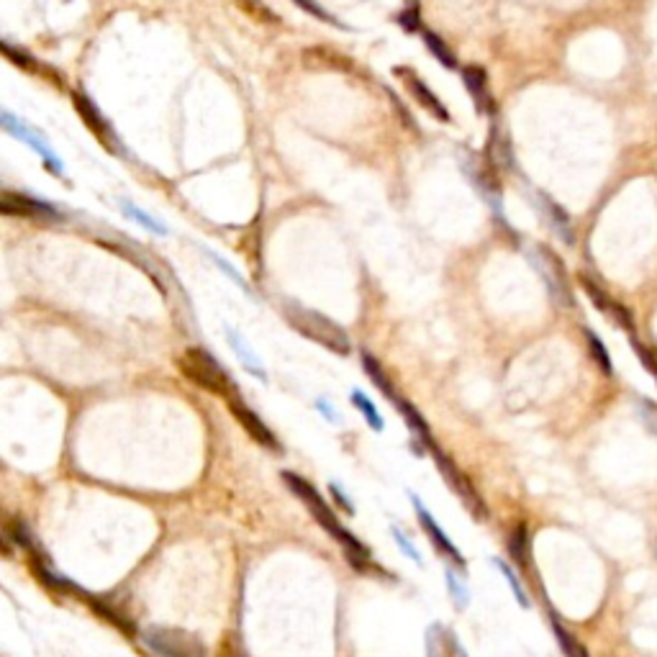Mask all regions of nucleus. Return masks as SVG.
<instances>
[{
  "instance_id": "1",
  "label": "nucleus",
  "mask_w": 657,
  "mask_h": 657,
  "mask_svg": "<svg viewBox=\"0 0 657 657\" xmlns=\"http://www.w3.org/2000/svg\"><path fill=\"white\" fill-rule=\"evenodd\" d=\"M282 480L291 486V490H293L295 496L303 501V504L308 506V511L316 517V521L322 524L323 529L329 531L332 537H334L336 542L339 545L344 547L347 549V558L354 562V568H367V562H373L370 559V555H367V549H364L363 545H360V539L357 537H352L350 531L344 529L342 524H339V518L334 517V511L329 508V504L323 501L322 498V493L319 490L313 488L308 480H303V477H298L295 473H282Z\"/></svg>"
},
{
  "instance_id": "2",
  "label": "nucleus",
  "mask_w": 657,
  "mask_h": 657,
  "mask_svg": "<svg viewBox=\"0 0 657 657\" xmlns=\"http://www.w3.org/2000/svg\"><path fill=\"white\" fill-rule=\"evenodd\" d=\"M285 313H288L291 326H293L295 332H301L306 339L319 342L322 347L332 350L334 354H342V357H347L352 352L350 334H347L339 323H334L332 319H326L323 313H319V311H311V308L291 303V306L285 308Z\"/></svg>"
},
{
  "instance_id": "3",
  "label": "nucleus",
  "mask_w": 657,
  "mask_h": 657,
  "mask_svg": "<svg viewBox=\"0 0 657 657\" xmlns=\"http://www.w3.org/2000/svg\"><path fill=\"white\" fill-rule=\"evenodd\" d=\"M178 364H180L185 378L193 380L196 385L206 388V391L219 393L224 398H231L237 393L234 383H231V375L219 364V360L210 352L200 350V347H190V350H185Z\"/></svg>"
},
{
  "instance_id": "4",
  "label": "nucleus",
  "mask_w": 657,
  "mask_h": 657,
  "mask_svg": "<svg viewBox=\"0 0 657 657\" xmlns=\"http://www.w3.org/2000/svg\"><path fill=\"white\" fill-rule=\"evenodd\" d=\"M144 642L159 657H206V644L196 634L175 627H149L144 630Z\"/></svg>"
},
{
  "instance_id": "5",
  "label": "nucleus",
  "mask_w": 657,
  "mask_h": 657,
  "mask_svg": "<svg viewBox=\"0 0 657 657\" xmlns=\"http://www.w3.org/2000/svg\"><path fill=\"white\" fill-rule=\"evenodd\" d=\"M434 452V457H436V465H439V470L445 473V477L449 480V488H455L457 490V496L462 498V504L467 506V511L473 514L476 518H483L486 517V506H483V501H480V496H477L476 490H473V483L467 480V477L462 476L460 470L452 465V462L439 452L436 447H432Z\"/></svg>"
},
{
  "instance_id": "6",
  "label": "nucleus",
  "mask_w": 657,
  "mask_h": 657,
  "mask_svg": "<svg viewBox=\"0 0 657 657\" xmlns=\"http://www.w3.org/2000/svg\"><path fill=\"white\" fill-rule=\"evenodd\" d=\"M3 128L5 131H11L14 137H18V139H24L34 149L36 154H42V159L46 162V168L52 169L55 175H59L62 178V172H65V168H62V162L56 159V154L46 147V141L36 134V131H31V128L24 124V121H18V118H14V113H3Z\"/></svg>"
},
{
  "instance_id": "7",
  "label": "nucleus",
  "mask_w": 657,
  "mask_h": 657,
  "mask_svg": "<svg viewBox=\"0 0 657 657\" xmlns=\"http://www.w3.org/2000/svg\"><path fill=\"white\" fill-rule=\"evenodd\" d=\"M226 401H229V408H231V414L237 416L239 424H241V426H244L247 432L252 434L254 439H257V442H260L262 447L280 449L278 439H275V434H272V432H270V429H267L265 421L260 419V416L254 414V411H252V408H250V405H244V404H241V401H239L237 393H234L231 398H226Z\"/></svg>"
},
{
  "instance_id": "8",
  "label": "nucleus",
  "mask_w": 657,
  "mask_h": 657,
  "mask_svg": "<svg viewBox=\"0 0 657 657\" xmlns=\"http://www.w3.org/2000/svg\"><path fill=\"white\" fill-rule=\"evenodd\" d=\"M411 501H414V508H416V517H419L421 527H424V531L432 537V542L436 545V549H439L442 555H447L449 559H455V565H457V568H465V558L460 555V549L452 545V539H449L447 534H445V529L436 524V518H434L432 514L424 508V504H421L416 496H411Z\"/></svg>"
},
{
  "instance_id": "9",
  "label": "nucleus",
  "mask_w": 657,
  "mask_h": 657,
  "mask_svg": "<svg viewBox=\"0 0 657 657\" xmlns=\"http://www.w3.org/2000/svg\"><path fill=\"white\" fill-rule=\"evenodd\" d=\"M0 210L8 213V216H36V219H59L49 203H39V200H31L26 196H18L11 190H3L0 196Z\"/></svg>"
},
{
  "instance_id": "10",
  "label": "nucleus",
  "mask_w": 657,
  "mask_h": 657,
  "mask_svg": "<svg viewBox=\"0 0 657 657\" xmlns=\"http://www.w3.org/2000/svg\"><path fill=\"white\" fill-rule=\"evenodd\" d=\"M537 265H539V272L545 275L547 285L552 295L558 298L559 303H573L570 301V291H568V282H565V272H562V265H559L558 254H552L545 247H539V257H537Z\"/></svg>"
},
{
  "instance_id": "11",
  "label": "nucleus",
  "mask_w": 657,
  "mask_h": 657,
  "mask_svg": "<svg viewBox=\"0 0 657 657\" xmlns=\"http://www.w3.org/2000/svg\"><path fill=\"white\" fill-rule=\"evenodd\" d=\"M72 100H75V108H77V113L83 116V121L87 124V128L98 137L100 141H106L108 147H113V134H111V127L106 124V118L100 116L98 108L90 103V98H85V96H80V93H75L72 96Z\"/></svg>"
},
{
  "instance_id": "12",
  "label": "nucleus",
  "mask_w": 657,
  "mask_h": 657,
  "mask_svg": "<svg viewBox=\"0 0 657 657\" xmlns=\"http://www.w3.org/2000/svg\"><path fill=\"white\" fill-rule=\"evenodd\" d=\"M395 72H398V75H404L405 85H408V90H411V96L419 100V103L424 106V108H426V111H432L434 116H436V118L447 121L449 116H447V111H445V106L439 103V98L434 96V93L429 90V87H426V85L421 83V80L416 77V75H414V72H408V70H395Z\"/></svg>"
},
{
  "instance_id": "13",
  "label": "nucleus",
  "mask_w": 657,
  "mask_h": 657,
  "mask_svg": "<svg viewBox=\"0 0 657 657\" xmlns=\"http://www.w3.org/2000/svg\"><path fill=\"white\" fill-rule=\"evenodd\" d=\"M462 80H465L470 96L477 103V111H493V98L488 96V77H486V72L480 70V67H467V70L462 72Z\"/></svg>"
},
{
  "instance_id": "14",
  "label": "nucleus",
  "mask_w": 657,
  "mask_h": 657,
  "mask_svg": "<svg viewBox=\"0 0 657 657\" xmlns=\"http://www.w3.org/2000/svg\"><path fill=\"white\" fill-rule=\"evenodd\" d=\"M226 336H229V344H231V350L237 352V357L241 360V364L247 367V373H252L257 378L267 383V373L262 370V363L257 360V354H254L250 347H244V342H241V336L234 332V329H226Z\"/></svg>"
},
{
  "instance_id": "15",
  "label": "nucleus",
  "mask_w": 657,
  "mask_h": 657,
  "mask_svg": "<svg viewBox=\"0 0 657 657\" xmlns=\"http://www.w3.org/2000/svg\"><path fill=\"white\" fill-rule=\"evenodd\" d=\"M508 552H511V558L517 559L521 568L529 565V531H527L524 524H518L517 529H514V534H511Z\"/></svg>"
},
{
  "instance_id": "16",
  "label": "nucleus",
  "mask_w": 657,
  "mask_h": 657,
  "mask_svg": "<svg viewBox=\"0 0 657 657\" xmlns=\"http://www.w3.org/2000/svg\"><path fill=\"white\" fill-rule=\"evenodd\" d=\"M352 404L357 405V411L364 416L367 426H373L375 432H383V416H380L375 404H373L363 391H352Z\"/></svg>"
},
{
  "instance_id": "17",
  "label": "nucleus",
  "mask_w": 657,
  "mask_h": 657,
  "mask_svg": "<svg viewBox=\"0 0 657 657\" xmlns=\"http://www.w3.org/2000/svg\"><path fill=\"white\" fill-rule=\"evenodd\" d=\"M237 5L239 11H244L257 24H278V15L272 14L262 0H237Z\"/></svg>"
},
{
  "instance_id": "18",
  "label": "nucleus",
  "mask_w": 657,
  "mask_h": 657,
  "mask_svg": "<svg viewBox=\"0 0 657 657\" xmlns=\"http://www.w3.org/2000/svg\"><path fill=\"white\" fill-rule=\"evenodd\" d=\"M424 42H426V46H429V52H432L447 70H455L457 67V62H455V55L449 52L447 46L442 44V39L436 36V34H424Z\"/></svg>"
},
{
  "instance_id": "19",
  "label": "nucleus",
  "mask_w": 657,
  "mask_h": 657,
  "mask_svg": "<svg viewBox=\"0 0 657 657\" xmlns=\"http://www.w3.org/2000/svg\"><path fill=\"white\" fill-rule=\"evenodd\" d=\"M496 568H498L501 575L508 580V588H511V593H514V599L518 601V606H521V609H529V599H527V593H524V588H521V580L514 575V570L506 565L504 559H496Z\"/></svg>"
},
{
  "instance_id": "20",
  "label": "nucleus",
  "mask_w": 657,
  "mask_h": 657,
  "mask_svg": "<svg viewBox=\"0 0 657 657\" xmlns=\"http://www.w3.org/2000/svg\"><path fill=\"white\" fill-rule=\"evenodd\" d=\"M545 209H547V213H549V219H552L555 229H558L559 234H562V239H565V241H573V234H570V221H568V216L559 210L558 203H552V200H547L545 198Z\"/></svg>"
},
{
  "instance_id": "21",
  "label": "nucleus",
  "mask_w": 657,
  "mask_h": 657,
  "mask_svg": "<svg viewBox=\"0 0 657 657\" xmlns=\"http://www.w3.org/2000/svg\"><path fill=\"white\" fill-rule=\"evenodd\" d=\"M552 627H555V634H558V640H559V644H562V652H565V655H568V657H588L586 647L578 642V640H573V637H570L568 631L559 627L558 621H555Z\"/></svg>"
},
{
  "instance_id": "22",
  "label": "nucleus",
  "mask_w": 657,
  "mask_h": 657,
  "mask_svg": "<svg viewBox=\"0 0 657 657\" xmlns=\"http://www.w3.org/2000/svg\"><path fill=\"white\" fill-rule=\"evenodd\" d=\"M586 339H588V347L593 352L596 363L601 364L603 373H611V357H609V352H606V347L601 344V339L593 334V332H586Z\"/></svg>"
},
{
  "instance_id": "23",
  "label": "nucleus",
  "mask_w": 657,
  "mask_h": 657,
  "mask_svg": "<svg viewBox=\"0 0 657 657\" xmlns=\"http://www.w3.org/2000/svg\"><path fill=\"white\" fill-rule=\"evenodd\" d=\"M124 210H127V213L131 216V219H134V221H139L141 226H147V229H149V231H154V234H168V229H165V226L159 224V221H154L149 213H144V210H139L137 206H131V203H124Z\"/></svg>"
},
{
  "instance_id": "24",
  "label": "nucleus",
  "mask_w": 657,
  "mask_h": 657,
  "mask_svg": "<svg viewBox=\"0 0 657 657\" xmlns=\"http://www.w3.org/2000/svg\"><path fill=\"white\" fill-rule=\"evenodd\" d=\"M293 3H295V5H298V8H303L306 14L313 15V18H319V21H323V24H334V26L344 28V26H342V24H339V21H334L332 15L326 14V11H323V8H322V5H319V3H313V0H293Z\"/></svg>"
},
{
  "instance_id": "25",
  "label": "nucleus",
  "mask_w": 657,
  "mask_h": 657,
  "mask_svg": "<svg viewBox=\"0 0 657 657\" xmlns=\"http://www.w3.org/2000/svg\"><path fill=\"white\" fill-rule=\"evenodd\" d=\"M391 531H393V537H395V542H398V549L404 552L405 558H411V559H414V562H416V565H421V562H424V558H421V552H419V549H416V547L411 545V542H408V537H405L404 531L398 529V527H393Z\"/></svg>"
},
{
  "instance_id": "26",
  "label": "nucleus",
  "mask_w": 657,
  "mask_h": 657,
  "mask_svg": "<svg viewBox=\"0 0 657 657\" xmlns=\"http://www.w3.org/2000/svg\"><path fill=\"white\" fill-rule=\"evenodd\" d=\"M447 586H449V593L455 596V601L460 609H465V603H467V593H465V588L460 586V580L452 575V570H447Z\"/></svg>"
},
{
  "instance_id": "27",
  "label": "nucleus",
  "mask_w": 657,
  "mask_h": 657,
  "mask_svg": "<svg viewBox=\"0 0 657 657\" xmlns=\"http://www.w3.org/2000/svg\"><path fill=\"white\" fill-rule=\"evenodd\" d=\"M401 26L405 28V31H416L419 28V11L416 8H411V11H405V14H401Z\"/></svg>"
},
{
  "instance_id": "28",
  "label": "nucleus",
  "mask_w": 657,
  "mask_h": 657,
  "mask_svg": "<svg viewBox=\"0 0 657 657\" xmlns=\"http://www.w3.org/2000/svg\"><path fill=\"white\" fill-rule=\"evenodd\" d=\"M316 408H319V411H322V416H323V419H329V421H332V424H339V414H336V408H334V405H332V404H326V401H323V398H319V401H316Z\"/></svg>"
},
{
  "instance_id": "29",
  "label": "nucleus",
  "mask_w": 657,
  "mask_h": 657,
  "mask_svg": "<svg viewBox=\"0 0 657 657\" xmlns=\"http://www.w3.org/2000/svg\"><path fill=\"white\" fill-rule=\"evenodd\" d=\"M332 496H334L336 504L342 506L344 511H350V514H352V511H354V506H352V501H350V498H347V496H344V493H342V488H339L336 483H332Z\"/></svg>"
},
{
  "instance_id": "30",
  "label": "nucleus",
  "mask_w": 657,
  "mask_h": 657,
  "mask_svg": "<svg viewBox=\"0 0 657 657\" xmlns=\"http://www.w3.org/2000/svg\"><path fill=\"white\" fill-rule=\"evenodd\" d=\"M457 657H467L465 655V650H457Z\"/></svg>"
},
{
  "instance_id": "31",
  "label": "nucleus",
  "mask_w": 657,
  "mask_h": 657,
  "mask_svg": "<svg viewBox=\"0 0 657 657\" xmlns=\"http://www.w3.org/2000/svg\"><path fill=\"white\" fill-rule=\"evenodd\" d=\"M652 375H655V378H657V370H655V373H652Z\"/></svg>"
}]
</instances>
